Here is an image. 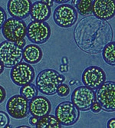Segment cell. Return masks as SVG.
Instances as JSON below:
<instances>
[{
	"label": "cell",
	"instance_id": "obj_22",
	"mask_svg": "<svg viewBox=\"0 0 115 128\" xmlns=\"http://www.w3.org/2000/svg\"><path fill=\"white\" fill-rule=\"evenodd\" d=\"M70 92H71L70 87L66 84L62 83L58 87L56 94L58 95V97L64 98H67L69 95V94H70Z\"/></svg>",
	"mask_w": 115,
	"mask_h": 128
},
{
	"label": "cell",
	"instance_id": "obj_21",
	"mask_svg": "<svg viewBox=\"0 0 115 128\" xmlns=\"http://www.w3.org/2000/svg\"><path fill=\"white\" fill-rule=\"evenodd\" d=\"M19 91H20V94L28 100L37 96L38 93V90L36 84H33L32 83L22 86Z\"/></svg>",
	"mask_w": 115,
	"mask_h": 128
},
{
	"label": "cell",
	"instance_id": "obj_7",
	"mask_svg": "<svg viewBox=\"0 0 115 128\" xmlns=\"http://www.w3.org/2000/svg\"><path fill=\"white\" fill-rule=\"evenodd\" d=\"M26 28L27 26L23 19L11 17L6 20L1 31L6 40L16 42L20 39L25 38Z\"/></svg>",
	"mask_w": 115,
	"mask_h": 128
},
{
	"label": "cell",
	"instance_id": "obj_31",
	"mask_svg": "<svg viewBox=\"0 0 115 128\" xmlns=\"http://www.w3.org/2000/svg\"><path fill=\"white\" fill-rule=\"evenodd\" d=\"M42 2H43L44 3L47 4L48 6H50L51 8L54 6V2L52 1V0H41Z\"/></svg>",
	"mask_w": 115,
	"mask_h": 128
},
{
	"label": "cell",
	"instance_id": "obj_16",
	"mask_svg": "<svg viewBox=\"0 0 115 128\" xmlns=\"http://www.w3.org/2000/svg\"><path fill=\"white\" fill-rule=\"evenodd\" d=\"M29 15L33 21L46 22L52 16V8L41 0L36 1L32 4Z\"/></svg>",
	"mask_w": 115,
	"mask_h": 128
},
{
	"label": "cell",
	"instance_id": "obj_17",
	"mask_svg": "<svg viewBox=\"0 0 115 128\" xmlns=\"http://www.w3.org/2000/svg\"><path fill=\"white\" fill-rule=\"evenodd\" d=\"M22 58L24 62L30 64H36L42 61L43 58L42 49L38 44H29L23 48Z\"/></svg>",
	"mask_w": 115,
	"mask_h": 128
},
{
	"label": "cell",
	"instance_id": "obj_15",
	"mask_svg": "<svg viewBox=\"0 0 115 128\" xmlns=\"http://www.w3.org/2000/svg\"><path fill=\"white\" fill-rule=\"evenodd\" d=\"M32 4L31 0H8L7 11L12 17L25 19L30 14Z\"/></svg>",
	"mask_w": 115,
	"mask_h": 128
},
{
	"label": "cell",
	"instance_id": "obj_1",
	"mask_svg": "<svg viewBox=\"0 0 115 128\" xmlns=\"http://www.w3.org/2000/svg\"><path fill=\"white\" fill-rule=\"evenodd\" d=\"M74 42L78 47L88 54H98L110 42L114 32L109 22L94 16H84L74 27Z\"/></svg>",
	"mask_w": 115,
	"mask_h": 128
},
{
	"label": "cell",
	"instance_id": "obj_23",
	"mask_svg": "<svg viewBox=\"0 0 115 128\" xmlns=\"http://www.w3.org/2000/svg\"><path fill=\"white\" fill-rule=\"evenodd\" d=\"M10 123V118L8 113L0 110V128H6Z\"/></svg>",
	"mask_w": 115,
	"mask_h": 128
},
{
	"label": "cell",
	"instance_id": "obj_9",
	"mask_svg": "<svg viewBox=\"0 0 115 128\" xmlns=\"http://www.w3.org/2000/svg\"><path fill=\"white\" fill-rule=\"evenodd\" d=\"M71 100L80 111H88L96 100L95 91L85 85L79 86L73 90Z\"/></svg>",
	"mask_w": 115,
	"mask_h": 128
},
{
	"label": "cell",
	"instance_id": "obj_34",
	"mask_svg": "<svg viewBox=\"0 0 115 128\" xmlns=\"http://www.w3.org/2000/svg\"><path fill=\"white\" fill-rule=\"evenodd\" d=\"M4 70H5V67H4V65L2 64V63L1 62H0V75H1V74L3 73Z\"/></svg>",
	"mask_w": 115,
	"mask_h": 128
},
{
	"label": "cell",
	"instance_id": "obj_35",
	"mask_svg": "<svg viewBox=\"0 0 115 128\" xmlns=\"http://www.w3.org/2000/svg\"><path fill=\"white\" fill-rule=\"evenodd\" d=\"M78 2H79V0H72V6H73L74 7L78 4Z\"/></svg>",
	"mask_w": 115,
	"mask_h": 128
},
{
	"label": "cell",
	"instance_id": "obj_3",
	"mask_svg": "<svg viewBox=\"0 0 115 128\" xmlns=\"http://www.w3.org/2000/svg\"><path fill=\"white\" fill-rule=\"evenodd\" d=\"M22 51L16 42L6 40L0 43V62L5 68H12L22 62Z\"/></svg>",
	"mask_w": 115,
	"mask_h": 128
},
{
	"label": "cell",
	"instance_id": "obj_30",
	"mask_svg": "<svg viewBox=\"0 0 115 128\" xmlns=\"http://www.w3.org/2000/svg\"><path fill=\"white\" fill-rule=\"evenodd\" d=\"M59 70H60V72H62V73L68 72V64H62V65H60Z\"/></svg>",
	"mask_w": 115,
	"mask_h": 128
},
{
	"label": "cell",
	"instance_id": "obj_27",
	"mask_svg": "<svg viewBox=\"0 0 115 128\" xmlns=\"http://www.w3.org/2000/svg\"><path fill=\"white\" fill-rule=\"evenodd\" d=\"M38 120V118L34 117V116H32V117L30 118V119H29V124H30V125H31L32 126L36 127Z\"/></svg>",
	"mask_w": 115,
	"mask_h": 128
},
{
	"label": "cell",
	"instance_id": "obj_29",
	"mask_svg": "<svg viewBox=\"0 0 115 128\" xmlns=\"http://www.w3.org/2000/svg\"><path fill=\"white\" fill-rule=\"evenodd\" d=\"M16 43V44L18 46V47H20V48H24L25 46L26 45V41L25 38L20 39V40L17 41Z\"/></svg>",
	"mask_w": 115,
	"mask_h": 128
},
{
	"label": "cell",
	"instance_id": "obj_8",
	"mask_svg": "<svg viewBox=\"0 0 115 128\" xmlns=\"http://www.w3.org/2000/svg\"><path fill=\"white\" fill-rule=\"evenodd\" d=\"M54 116L62 126H72L80 118V110L72 101H62L57 105Z\"/></svg>",
	"mask_w": 115,
	"mask_h": 128
},
{
	"label": "cell",
	"instance_id": "obj_24",
	"mask_svg": "<svg viewBox=\"0 0 115 128\" xmlns=\"http://www.w3.org/2000/svg\"><path fill=\"white\" fill-rule=\"evenodd\" d=\"M6 19H7V14L6 12V10L2 6H0V30H1Z\"/></svg>",
	"mask_w": 115,
	"mask_h": 128
},
{
	"label": "cell",
	"instance_id": "obj_4",
	"mask_svg": "<svg viewBox=\"0 0 115 128\" xmlns=\"http://www.w3.org/2000/svg\"><path fill=\"white\" fill-rule=\"evenodd\" d=\"M96 101L100 104L102 110L106 112L115 111V83L105 81L95 91Z\"/></svg>",
	"mask_w": 115,
	"mask_h": 128
},
{
	"label": "cell",
	"instance_id": "obj_32",
	"mask_svg": "<svg viewBox=\"0 0 115 128\" xmlns=\"http://www.w3.org/2000/svg\"><path fill=\"white\" fill-rule=\"evenodd\" d=\"M54 2H56L58 4H63V3H66L70 0H52Z\"/></svg>",
	"mask_w": 115,
	"mask_h": 128
},
{
	"label": "cell",
	"instance_id": "obj_33",
	"mask_svg": "<svg viewBox=\"0 0 115 128\" xmlns=\"http://www.w3.org/2000/svg\"><path fill=\"white\" fill-rule=\"evenodd\" d=\"M62 64H68V58L65 56L62 58Z\"/></svg>",
	"mask_w": 115,
	"mask_h": 128
},
{
	"label": "cell",
	"instance_id": "obj_13",
	"mask_svg": "<svg viewBox=\"0 0 115 128\" xmlns=\"http://www.w3.org/2000/svg\"><path fill=\"white\" fill-rule=\"evenodd\" d=\"M92 14L94 17L108 21L115 15L114 0H93Z\"/></svg>",
	"mask_w": 115,
	"mask_h": 128
},
{
	"label": "cell",
	"instance_id": "obj_12",
	"mask_svg": "<svg viewBox=\"0 0 115 128\" xmlns=\"http://www.w3.org/2000/svg\"><path fill=\"white\" fill-rule=\"evenodd\" d=\"M107 79L106 73L102 68L97 65H90L86 68L82 75V81L84 85L96 90Z\"/></svg>",
	"mask_w": 115,
	"mask_h": 128
},
{
	"label": "cell",
	"instance_id": "obj_37",
	"mask_svg": "<svg viewBox=\"0 0 115 128\" xmlns=\"http://www.w3.org/2000/svg\"><path fill=\"white\" fill-rule=\"evenodd\" d=\"M29 127H32V126H26V125H22V126H18V128H29Z\"/></svg>",
	"mask_w": 115,
	"mask_h": 128
},
{
	"label": "cell",
	"instance_id": "obj_25",
	"mask_svg": "<svg viewBox=\"0 0 115 128\" xmlns=\"http://www.w3.org/2000/svg\"><path fill=\"white\" fill-rule=\"evenodd\" d=\"M90 110H91L92 112L94 113V114H98V113H100V112L102 110V108H101V107L100 106V104L95 100V101L93 103V104L91 105Z\"/></svg>",
	"mask_w": 115,
	"mask_h": 128
},
{
	"label": "cell",
	"instance_id": "obj_18",
	"mask_svg": "<svg viewBox=\"0 0 115 128\" xmlns=\"http://www.w3.org/2000/svg\"><path fill=\"white\" fill-rule=\"evenodd\" d=\"M36 128H61L62 127L56 117L52 114H47L38 118Z\"/></svg>",
	"mask_w": 115,
	"mask_h": 128
},
{
	"label": "cell",
	"instance_id": "obj_20",
	"mask_svg": "<svg viewBox=\"0 0 115 128\" xmlns=\"http://www.w3.org/2000/svg\"><path fill=\"white\" fill-rule=\"evenodd\" d=\"M92 4H93V0H79L74 8L79 15L88 16L92 14Z\"/></svg>",
	"mask_w": 115,
	"mask_h": 128
},
{
	"label": "cell",
	"instance_id": "obj_5",
	"mask_svg": "<svg viewBox=\"0 0 115 128\" xmlns=\"http://www.w3.org/2000/svg\"><path fill=\"white\" fill-rule=\"evenodd\" d=\"M78 13L76 8L70 5L63 3L57 6L53 13V20L62 28H69L77 22Z\"/></svg>",
	"mask_w": 115,
	"mask_h": 128
},
{
	"label": "cell",
	"instance_id": "obj_6",
	"mask_svg": "<svg viewBox=\"0 0 115 128\" xmlns=\"http://www.w3.org/2000/svg\"><path fill=\"white\" fill-rule=\"evenodd\" d=\"M52 36V30L46 22L32 21L27 26L26 37L33 44H42L47 42Z\"/></svg>",
	"mask_w": 115,
	"mask_h": 128
},
{
	"label": "cell",
	"instance_id": "obj_14",
	"mask_svg": "<svg viewBox=\"0 0 115 128\" xmlns=\"http://www.w3.org/2000/svg\"><path fill=\"white\" fill-rule=\"evenodd\" d=\"M51 101L44 96H36L28 100V111L32 116L40 118L51 113Z\"/></svg>",
	"mask_w": 115,
	"mask_h": 128
},
{
	"label": "cell",
	"instance_id": "obj_36",
	"mask_svg": "<svg viewBox=\"0 0 115 128\" xmlns=\"http://www.w3.org/2000/svg\"><path fill=\"white\" fill-rule=\"evenodd\" d=\"M77 82V81L75 80H70V82H69V84H70V85H74V84H75V83Z\"/></svg>",
	"mask_w": 115,
	"mask_h": 128
},
{
	"label": "cell",
	"instance_id": "obj_11",
	"mask_svg": "<svg viewBox=\"0 0 115 128\" xmlns=\"http://www.w3.org/2000/svg\"><path fill=\"white\" fill-rule=\"evenodd\" d=\"M6 111L14 119L21 120L27 118L28 111V100L21 94H15L9 98L6 103Z\"/></svg>",
	"mask_w": 115,
	"mask_h": 128
},
{
	"label": "cell",
	"instance_id": "obj_19",
	"mask_svg": "<svg viewBox=\"0 0 115 128\" xmlns=\"http://www.w3.org/2000/svg\"><path fill=\"white\" fill-rule=\"evenodd\" d=\"M102 54V58L108 65L114 66L115 65V47L114 42L111 41L107 44L104 48L100 52Z\"/></svg>",
	"mask_w": 115,
	"mask_h": 128
},
{
	"label": "cell",
	"instance_id": "obj_2",
	"mask_svg": "<svg viewBox=\"0 0 115 128\" xmlns=\"http://www.w3.org/2000/svg\"><path fill=\"white\" fill-rule=\"evenodd\" d=\"M66 80L65 77L54 69L46 68L36 77V86L42 94L52 96L56 94L57 88Z\"/></svg>",
	"mask_w": 115,
	"mask_h": 128
},
{
	"label": "cell",
	"instance_id": "obj_28",
	"mask_svg": "<svg viewBox=\"0 0 115 128\" xmlns=\"http://www.w3.org/2000/svg\"><path fill=\"white\" fill-rule=\"evenodd\" d=\"M107 127L108 128H115V118H110L108 120V124H107Z\"/></svg>",
	"mask_w": 115,
	"mask_h": 128
},
{
	"label": "cell",
	"instance_id": "obj_26",
	"mask_svg": "<svg viewBox=\"0 0 115 128\" xmlns=\"http://www.w3.org/2000/svg\"><path fill=\"white\" fill-rule=\"evenodd\" d=\"M7 96V93L6 89L4 88V87H2V85H0V104H2Z\"/></svg>",
	"mask_w": 115,
	"mask_h": 128
},
{
	"label": "cell",
	"instance_id": "obj_10",
	"mask_svg": "<svg viewBox=\"0 0 115 128\" xmlns=\"http://www.w3.org/2000/svg\"><path fill=\"white\" fill-rule=\"evenodd\" d=\"M36 78V72L34 68L26 62H21L12 68L10 78L17 86L22 87L32 83Z\"/></svg>",
	"mask_w": 115,
	"mask_h": 128
}]
</instances>
